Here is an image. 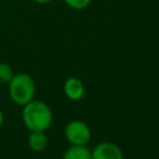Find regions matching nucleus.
Masks as SVG:
<instances>
[{
  "instance_id": "2",
  "label": "nucleus",
  "mask_w": 159,
  "mask_h": 159,
  "mask_svg": "<svg viewBox=\"0 0 159 159\" xmlns=\"http://www.w3.org/2000/svg\"><path fill=\"white\" fill-rule=\"evenodd\" d=\"M9 84V96L11 101L19 106H24L34 99L36 86L32 77L27 73H16L10 80Z\"/></svg>"
},
{
  "instance_id": "9",
  "label": "nucleus",
  "mask_w": 159,
  "mask_h": 159,
  "mask_svg": "<svg viewBox=\"0 0 159 159\" xmlns=\"http://www.w3.org/2000/svg\"><path fill=\"white\" fill-rule=\"evenodd\" d=\"M62 1L73 10H84L91 5L92 0H62Z\"/></svg>"
},
{
  "instance_id": "7",
  "label": "nucleus",
  "mask_w": 159,
  "mask_h": 159,
  "mask_svg": "<svg viewBox=\"0 0 159 159\" xmlns=\"http://www.w3.org/2000/svg\"><path fill=\"white\" fill-rule=\"evenodd\" d=\"M62 159H92L91 150L86 145H71L63 154Z\"/></svg>"
},
{
  "instance_id": "6",
  "label": "nucleus",
  "mask_w": 159,
  "mask_h": 159,
  "mask_svg": "<svg viewBox=\"0 0 159 159\" xmlns=\"http://www.w3.org/2000/svg\"><path fill=\"white\" fill-rule=\"evenodd\" d=\"M27 144L34 152H42L47 147V137L42 130H32L27 138Z\"/></svg>"
},
{
  "instance_id": "11",
  "label": "nucleus",
  "mask_w": 159,
  "mask_h": 159,
  "mask_svg": "<svg viewBox=\"0 0 159 159\" xmlns=\"http://www.w3.org/2000/svg\"><path fill=\"white\" fill-rule=\"evenodd\" d=\"M2 122H4V113H2V111L0 109V128H1V125H2Z\"/></svg>"
},
{
  "instance_id": "10",
  "label": "nucleus",
  "mask_w": 159,
  "mask_h": 159,
  "mask_svg": "<svg viewBox=\"0 0 159 159\" xmlns=\"http://www.w3.org/2000/svg\"><path fill=\"white\" fill-rule=\"evenodd\" d=\"M34 2H36V4H41V5H43V4H48V2H51V1H53V0H32Z\"/></svg>"
},
{
  "instance_id": "4",
  "label": "nucleus",
  "mask_w": 159,
  "mask_h": 159,
  "mask_svg": "<svg viewBox=\"0 0 159 159\" xmlns=\"http://www.w3.org/2000/svg\"><path fill=\"white\" fill-rule=\"evenodd\" d=\"M92 159H124L120 148L112 142H102L91 152Z\"/></svg>"
},
{
  "instance_id": "1",
  "label": "nucleus",
  "mask_w": 159,
  "mask_h": 159,
  "mask_svg": "<svg viewBox=\"0 0 159 159\" xmlns=\"http://www.w3.org/2000/svg\"><path fill=\"white\" fill-rule=\"evenodd\" d=\"M22 122L25 127L32 132V130H42L50 128L52 123V111L51 108L42 101L32 99L29 103L24 104L22 108Z\"/></svg>"
},
{
  "instance_id": "8",
  "label": "nucleus",
  "mask_w": 159,
  "mask_h": 159,
  "mask_svg": "<svg viewBox=\"0 0 159 159\" xmlns=\"http://www.w3.org/2000/svg\"><path fill=\"white\" fill-rule=\"evenodd\" d=\"M14 75H15L14 70L9 63L0 62V83L1 84H7Z\"/></svg>"
},
{
  "instance_id": "5",
  "label": "nucleus",
  "mask_w": 159,
  "mask_h": 159,
  "mask_svg": "<svg viewBox=\"0 0 159 159\" xmlns=\"http://www.w3.org/2000/svg\"><path fill=\"white\" fill-rule=\"evenodd\" d=\"M63 91L65 94L72 101H78L84 96V86L77 77H68L63 84Z\"/></svg>"
},
{
  "instance_id": "3",
  "label": "nucleus",
  "mask_w": 159,
  "mask_h": 159,
  "mask_svg": "<svg viewBox=\"0 0 159 159\" xmlns=\"http://www.w3.org/2000/svg\"><path fill=\"white\" fill-rule=\"evenodd\" d=\"M65 137L72 145H86L91 139V129L84 122L73 119L66 124Z\"/></svg>"
}]
</instances>
